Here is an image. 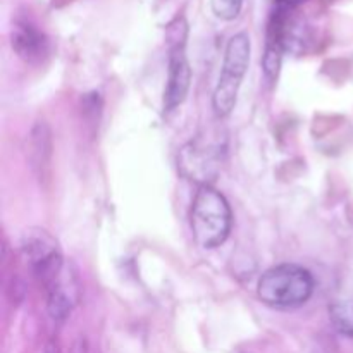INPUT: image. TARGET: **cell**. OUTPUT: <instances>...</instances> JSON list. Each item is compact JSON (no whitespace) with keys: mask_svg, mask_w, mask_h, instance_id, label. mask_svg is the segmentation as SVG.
I'll return each mask as SVG.
<instances>
[{"mask_svg":"<svg viewBox=\"0 0 353 353\" xmlns=\"http://www.w3.org/2000/svg\"><path fill=\"white\" fill-rule=\"evenodd\" d=\"M252 41L248 33L240 31L230 38L224 50L223 69L214 88L212 107L219 117H226L233 112L236 105L241 83L250 65Z\"/></svg>","mask_w":353,"mask_h":353,"instance_id":"obj_3","label":"cell"},{"mask_svg":"<svg viewBox=\"0 0 353 353\" xmlns=\"http://www.w3.org/2000/svg\"><path fill=\"white\" fill-rule=\"evenodd\" d=\"M47 292L48 316L55 324H62L71 316L72 309L78 302V283H76L74 274L69 271V268H64L57 281Z\"/></svg>","mask_w":353,"mask_h":353,"instance_id":"obj_7","label":"cell"},{"mask_svg":"<svg viewBox=\"0 0 353 353\" xmlns=\"http://www.w3.org/2000/svg\"><path fill=\"white\" fill-rule=\"evenodd\" d=\"M43 353H57V348H55L54 345H48V347L45 348Z\"/></svg>","mask_w":353,"mask_h":353,"instance_id":"obj_15","label":"cell"},{"mask_svg":"<svg viewBox=\"0 0 353 353\" xmlns=\"http://www.w3.org/2000/svg\"><path fill=\"white\" fill-rule=\"evenodd\" d=\"M19 252L31 274L47 290L64 271V257L59 241L43 228H28L19 240Z\"/></svg>","mask_w":353,"mask_h":353,"instance_id":"obj_5","label":"cell"},{"mask_svg":"<svg viewBox=\"0 0 353 353\" xmlns=\"http://www.w3.org/2000/svg\"><path fill=\"white\" fill-rule=\"evenodd\" d=\"M316 279L303 265L278 264L264 271L257 283V296L264 305L276 310H295L314 295Z\"/></svg>","mask_w":353,"mask_h":353,"instance_id":"obj_1","label":"cell"},{"mask_svg":"<svg viewBox=\"0 0 353 353\" xmlns=\"http://www.w3.org/2000/svg\"><path fill=\"white\" fill-rule=\"evenodd\" d=\"M274 2H276V9L292 10V9H295V7L305 3L307 0H274Z\"/></svg>","mask_w":353,"mask_h":353,"instance_id":"obj_13","label":"cell"},{"mask_svg":"<svg viewBox=\"0 0 353 353\" xmlns=\"http://www.w3.org/2000/svg\"><path fill=\"white\" fill-rule=\"evenodd\" d=\"M330 317L341 334L353 338V299L336 300L330 307Z\"/></svg>","mask_w":353,"mask_h":353,"instance_id":"obj_10","label":"cell"},{"mask_svg":"<svg viewBox=\"0 0 353 353\" xmlns=\"http://www.w3.org/2000/svg\"><path fill=\"white\" fill-rule=\"evenodd\" d=\"M71 353H86V345L83 341H79L74 348H72Z\"/></svg>","mask_w":353,"mask_h":353,"instance_id":"obj_14","label":"cell"},{"mask_svg":"<svg viewBox=\"0 0 353 353\" xmlns=\"http://www.w3.org/2000/svg\"><path fill=\"white\" fill-rule=\"evenodd\" d=\"M10 43L14 52L28 64H40L50 52V41L47 34L28 19H17L14 23Z\"/></svg>","mask_w":353,"mask_h":353,"instance_id":"obj_6","label":"cell"},{"mask_svg":"<svg viewBox=\"0 0 353 353\" xmlns=\"http://www.w3.org/2000/svg\"><path fill=\"white\" fill-rule=\"evenodd\" d=\"M28 154H30V164L34 174L38 178H45L52 161V133L45 121H37L31 128Z\"/></svg>","mask_w":353,"mask_h":353,"instance_id":"obj_8","label":"cell"},{"mask_svg":"<svg viewBox=\"0 0 353 353\" xmlns=\"http://www.w3.org/2000/svg\"><path fill=\"white\" fill-rule=\"evenodd\" d=\"M245 0H210L214 16L223 21H233L240 16Z\"/></svg>","mask_w":353,"mask_h":353,"instance_id":"obj_12","label":"cell"},{"mask_svg":"<svg viewBox=\"0 0 353 353\" xmlns=\"http://www.w3.org/2000/svg\"><path fill=\"white\" fill-rule=\"evenodd\" d=\"M179 165H181L183 174L188 176V179H195V181L207 185V178L214 176L212 168L216 165V161L210 152H207L205 148H199L192 141L188 147L183 148Z\"/></svg>","mask_w":353,"mask_h":353,"instance_id":"obj_9","label":"cell"},{"mask_svg":"<svg viewBox=\"0 0 353 353\" xmlns=\"http://www.w3.org/2000/svg\"><path fill=\"white\" fill-rule=\"evenodd\" d=\"M168 38V83L164 90V110L178 109L186 100L192 85V68L186 55L188 23L185 16H176L165 28Z\"/></svg>","mask_w":353,"mask_h":353,"instance_id":"obj_4","label":"cell"},{"mask_svg":"<svg viewBox=\"0 0 353 353\" xmlns=\"http://www.w3.org/2000/svg\"><path fill=\"white\" fill-rule=\"evenodd\" d=\"M283 54H285V47L279 41L268 38L264 57H262V69H264V74L269 81H274L278 78L279 69H281Z\"/></svg>","mask_w":353,"mask_h":353,"instance_id":"obj_11","label":"cell"},{"mask_svg":"<svg viewBox=\"0 0 353 353\" xmlns=\"http://www.w3.org/2000/svg\"><path fill=\"white\" fill-rule=\"evenodd\" d=\"M190 226L199 247L205 250L221 247L233 228V212L226 196L210 185L200 186L193 196Z\"/></svg>","mask_w":353,"mask_h":353,"instance_id":"obj_2","label":"cell"}]
</instances>
